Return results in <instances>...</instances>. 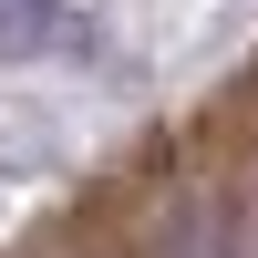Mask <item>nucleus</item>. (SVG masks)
<instances>
[{
    "mask_svg": "<svg viewBox=\"0 0 258 258\" xmlns=\"http://www.w3.org/2000/svg\"><path fill=\"white\" fill-rule=\"evenodd\" d=\"M103 41L93 0H0V73L21 62H83Z\"/></svg>",
    "mask_w": 258,
    "mask_h": 258,
    "instance_id": "obj_1",
    "label": "nucleus"
}]
</instances>
